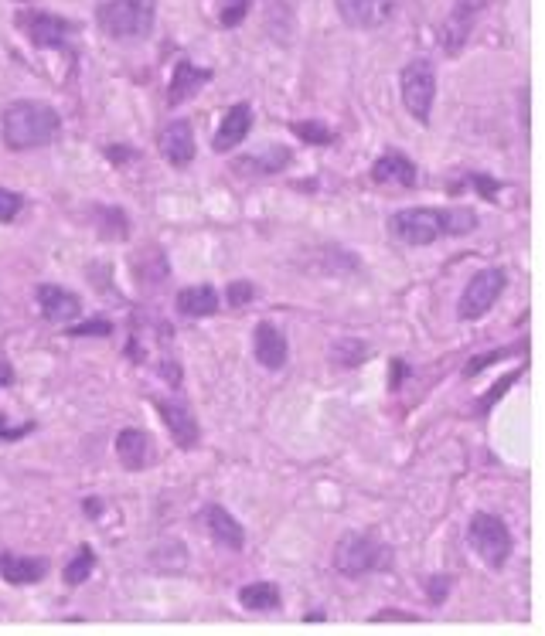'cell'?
<instances>
[{
	"label": "cell",
	"mask_w": 545,
	"mask_h": 636,
	"mask_svg": "<svg viewBox=\"0 0 545 636\" xmlns=\"http://www.w3.org/2000/svg\"><path fill=\"white\" fill-rule=\"evenodd\" d=\"M21 208H24V198L18 191L0 188V222H14V218L21 215Z\"/></svg>",
	"instance_id": "26"
},
{
	"label": "cell",
	"mask_w": 545,
	"mask_h": 636,
	"mask_svg": "<svg viewBox=\"0 0 545 636\" xmlns=\"http://www.w3.org/2000/svg\"><path fill=\"white\" fill-rule=\"evenodd\" d=\"M249 4H253V0H222L218 21H222L225 28H236V24H242V18L249 14Z\"/></svg>",
	"instance_id": "25"
},
{
	"label": "cell",
	"mask_w": 545,
	"mask_h": 636,
	"mask_svg": "<svg viewBox=\"0 0 545 636\" xmlns=\"http://www.w3.org/2000/svg\"><path fill=\"white\" fill-rule=\"evenodd\" d=\"M477 228V215L471 208H406L392 215V235L406 245H433L436 239L447 235H467Z\"/></svg>",
	"instance_id": "1"
},
{
	"label": "cell",
	"mask_w": 545,
	"mask_h": 636,
	"mask_svg": "<svg viewBox=\"0 0 545 636\" xmlns=\"http://www.w3.org/2000/svg\"><path fill=\"white\" fill-rule=\"evenodd\" d=\"M92 568H96V551L89 545H82L75 551V558L69 565H65V585H82L92 575Z\"/></svg>",
	"instance_id": "23"
},
{
	"label": "cell",
	"mask_w": 545,
	"mask_h": 636,
	"mask_svg": "<svg viewBox=\"0 0 545 636\" xmlns=\"http://www.w3.org/2000/svg\"><path fill=\"white\" fill-rule=\"evenodd\" d=\"M372 619H416V616H406V613H396V609H382V613H375Z\"/></svg>",
	"instance_id": "31"
},
{
	"label": "cell",
	"mask_w": 545,
	"mask_h": 636,
	"mask_svg": "<svg viewBox=\"0 0 545 636\" xmlns=\"http://www.w3.org/2000/svg\"><path fill=\"white\" fill-rule=\"evenodd\" d=\"M161 154L167 157L171 167H188L195 160V130H191L188 120H174L164 126L161 133Z\"/></svg>",
	"instance_id": "11"
},
{
	"label": "cell",
	"mask_w": 545,
	"mask_h": 636,
	"mask_svg": "<svg viewBox=\"0 0 545 636\" xmlns=\"http://www.w3.org/2000/svg\"><path fill=\"white\" fill-rule=\"evenodd\" d=\"M253 351H256V361L263 364V368L280 371L283 364H287V337L280 334V327L259 324L256 337H253Z\"/></svg>",
	"instance_id": "14"
},
{
	"label": "cell",
	"mask_w": 545,
	"mask_h": 636,
	"mask_svg": "<svg viewBox=\"0 0 545 636\" xmlns=\"http://www.w3.org/2000/svg\"><path fill=\"white\" fill-rule=\"evenodd\" d=\"M157 412H161L164 426L171 429L174 443L181 449H195L198 446V422L195 415L184 409L181 402H167V398H157Z\"/></svg>",
	"instance_id": "13"
},
{
	"label": "cell",
	"mask_w": 545,
	"mask_h": 636,
	"mask_svg": "<svg viewBox=\"0 0 545 636\" xmlns=\"http://www.w3.org/2000/svg\"><path fill=\"white\" fill-rule=\"evenodd\" d=\"M24 432H28V429H7V426H4V415H0V436H4V439L24 436Z\"/></svg>",
	"instance_id": "32"
},
{
	"label": "cell",
	"mask_w": 545,
	"mask_h": 636,
	"mask_svg": "<svg viewBox=\"0 0 545 636\" xmlns=\"http://www.w3.org/2000/svg\"><path fill=\"white\" fill-rule=\"evenodd\" d=\"M253 296H256L253 283H232V286H229V303H232L236 310H242L246 303H253Z\"/></svg>",
	"instance_id": "27"
},
{
	"label": "cell",
	"mask_w": 545,
	"mask_h": 636,
	"mask_svg": "<svg viewBox=\"0 0 545 636\" xmlns=\"http://www.w3.org/2000/svg\"><path fill=\"white\" fill-rule=\"evenodd\" d=\"M467 538H471L474 551L491 568H501V565L508 562V555H511V531H508V524L501 521L498 514H488V511L474 514L471 517V528H467Z\"/></svg>",
	"instance_id": "6"
},
{
	"label": "cell",
	"mask_w": 545,
	"mask_h": 636,
	"mask_svg": "<svg viewBox=\"0 0 545 636\" xmlns=\"http://www.w3.org/2000/svg\"><path fill=\"white\" fill-rule=\"evenodd\" d=\"M447 585H450V575L430 579V602H443V599H447Z\"/></svg>",
	"instance_id": "30"
},
{
	"label": "cell",
	"mask_w": 545,
	"mask_h": 636,
	"mask_svg": "<svg viewBox=\"0 0 545 636\" xmlns=\"http://www.w3.org/2000/svg\"><path fill=\"white\" fill-rule=\"evenodd\" d=\"M208 82H212V72L208 69L181 62L171 75V86H167V106H181L184 99H191L201 86H208Z\"/></svg>",
	"instance_id": "17"
},
{
	"label": "cell",
	"mask_w": 545,
	"mask_h": 636,
	"mask_svg": "<svg viewBox=\"0 0 545 636\" xmlns=\"http://www.w3.org/2000/svg\"><path fill=\"white\" fill-rule=\"evenodd\" d=\"M38 307L48 320L62 324V320H75L82 313V300L62 286H38Z\"/></svg>",
	"instance_id": "16"
},
{
	"label": "cell",
	"mask_w": 545,
	"mask_h": 636,
	"mask_svg": "<svg viewBox=\"0 0 545 636\" xmlns=\"http://www.w3.org/2000/svg\"><path fill=\"white\" fill-rule=\"evenodd\" d=\"M205 524H208V531H212V538L218 541V545H225L232 551H239L242 545H246V531H242V524L225 511V507H218V504L208 507Z\"/></svg>",
	"instance_id": "19"
},
{
	"label": "cell",
	"mask_w": 545,
	"mask_h": 636,
	"mask_svg": "<svg viewBox=\"0 0 545 636\" xmlns=\"http://www.w3.org/2000/svg\"><path fill=\"white\" fill-rule=\"evenodd\" d=\"M18 24L38 48H62L65 38L72 35V24L58 14H21Z\"/></svg>",
	"instance_id": "9"
},
{
	"label": "cell",
	"mask_w": 545,
	"mask_h": 636,
	"mask_svg": "<svg viewBox=\"0 0 545 636\" xmlns=\"http://www.w3.org/2000/svg\"><path fill=\"white\" fill-rule=\"evenodd\" d=\"M181 317H212L218 310V293L215 286H191V290H181L178 300H174Z\"/></svg>",
	"instance_id": "21"
},
{
	"label": "cell",
	"mask_w": 545,
	"mask_h": 636,
	"mask_svg": "<svg viewBox=\"0 0 545 636\" xmlns=\"http://www.w3.org/2000/svg\"><path fill=\"white\" fill-rule=\"evenodd\" d=\"M334 7H338L341 21H345L348 28H362V31L382 28V24L396 14V0H334Z\"/></svg>",
	"instance_id": "8"
},
{
	"label": "cell",
	"mask_w": 545,
	"mask_h": 636,
	"mask_svg": "<svg viewBox=\"0 0 545 636\" xmlns=\"http://www.w3.org/2000/svg\"><path fill=\"white\" fill-rule=\"evenodd\" d=\"M501 358H505V351H494V354H481V358H474L471 364H467V375H477V371H481V368H488V364H494V361H501Z\"/></svg>",
	"instance_id": "29"
},
{
	"label": "cell",
	"mask_w": 545,
	"mask_h": 636,
	"mask_svg": "<svg viewBox=\"0 0 545 636\" xmlns=\"http://www.w3.org/2000/svg\"><path fill=\"white\" fill-rule=\"evenodd\" d=\"M109 330H113L109 320H92V324H75L69 334L72 337H89V334H109Z\"/></svg>",
	"instance_id": "28"
},
{
	"label": "cell",
	"mask_w": 545,
	"mask_h": 636,
	"mask_svg": "<svg viewBox=\"0 0 545 636\" xmlns=\"http://www.w3.org/2000/svg\"><path fill=\"white\" fill-rule=\"evenodd\" d=\"M287 167H290V150L276 143V147H263V150H256V154L239 157L236 164H232V171L246 174V177H273V174L287 171Z\"/></svg>",
	"instance_id": "12"
},
{
	"label": "cell",
	"mask_w": 545,
	"mask_h": 636,
	"mask_svg": "<svg viewBox=\"0 0 545 636\" xmlns=\"http://www.w3.org/2000/svg\"><path fill=\"white\" fill-rule=\"evenodd\" d=\"M372 181L379 184H402V188H413L416 184V164L402 154H385L372 164Z\"/></svg>",
	"instance_id": "20"
},
{
	"label": "cell",
	"mask_w": 545,
	"mask_h": 636,
	"mask_svg": "<svg viewBox=\"0 0 545 636\" xmlns=\"http://www.w3.org/2000/svg\"><path fill=\"white\" fill-rule=\"evenodd\" d=\"M481 4H484V0H460V7H467V11H477Z\"/></svg>",
	"instance_id": "33"
},
{
	"label": "cell",
	"mask_w": 545,
	"mask_h": 636,
	"mask_svg": "<svg viewBox=\"0 0 545 636\" xmlns=\"http://www.w3.org/2000/svg\"><path fill=\"white\" fill-rule=\"evenodd\" d=\"M249 130H253V109H249L246 103H236L229 113L222 116V126H218L215 137H212L215 154H229V150H236L239 143L249 137Z\"/></svg>",
	"instance_id": "10"
},
{
	"label": "cell",
	"mask_w": 545,
	"mask_h": 636,
	"mask_svg": "<svg viewBox=\"0 0 545 636\" xmlns=\"http://www.w3.org/2000/svg\"><path fill=\"white\" fill-rule=\"evenodd\" d=\"M505 286H508V276H505V269H498V266L474 273L471 283H467L464 293H460V303H457L460 320H481L484 313L501 300Z\"/></svg>",
	"instance_id": "7"
},
{
	"label": "cell",
	"mask_w": 545,
	"mask_h": 636,
	"mask_svg": "<svg viewBox=\"0 0 545 636\" xmlns=\"http://www.w3.org/2000/svg\"><path fill=\"white\" fill-rule=\"evenodd\" d=\"M157 0H106L96 7V21L109 38H147L154 31Z\"/></svg>",
	"instance_id": "3"
},
{
	"label": "cell",
	"mask_w": 545,
	"mask_h": 636,
	"mask_svg": "<svg viewBox=\"0 0 545 636\" xmlns=\"http://www.w3.org/2000/svg\"><path fill=\"white\" fill-rule=\"evenodd\" d=\"M239 602L249 609V613H273V609H280L283 599L273 582H253L239 592Z\"/></svg>",
	"instance_id": "22"
},
{
	"label": "cell",
	"mask_w": 545,
	"mask_h": 636,
	"mask_svg": "<svg viewBox=\"0 0 545 636\" xmlns=\"http://www.w3.org/2000/svg\"><path fill=\"white\" fill-rule=\"evenodd\" d=\"M58 113L45 103H31V99H21V103H11L4 109V143L11 150H38L48 147L58 137Z\"/></svg>",
	"instance_id": "2"
},
{
	"label": "cell",
	"mask_w": 545,
	"mask_h": 636,
	"mask_svg": "<svg viewBox=\"0 0 545 636\" xmlns=\"http://www.w3.org/2000/svg\"><path fill=\"white\" fill-rule=\"evenodd\" d=\"M48 575V562L45 558H24V555H11L4 551L0 555V579L11 585H35Z\"/></svg>",
	"instance_id": "15"
},
{
	"label": "cell",
	"mask_w": 545,
	"mask_h": 636,
	"mask_svg": "<svg viewBox=\"0 0 545 636\" xmlns=\"http://www.w3.org/2000/svg\"><path fill=\"white\" fill-rule=\"evenodd\" d=\"M399 89H402V106H406L423 126H430V113H433V103H436L433 65L426 62V58H413V62L402 69Z\"/></svg>",
	"instance_id": "5"
},
{
	"label": "cell",
	"mask_w": 545,
	"mask_h": 636,
	"mask_svg": "<svg viewBox=\"0 0 545 636\" xmlns=\"http://www.w3.org/2000/svg\"><path fill=\"white\" fill-rule=\"evenodd\" d=\"M293 133H297L304 143H321V147H327V143H334V133L327 130L324 123H314V120H304V123H293Z\"/></svg>",
	"instance_id": "24"
},
{
	"label": "cell",
	"mask_w": 545,
	"mask_h": 636,
	"mask_svg": "<svg viewBox=\"0 0 545 636\" xmlns=\"http://www.w3.org/2000/svg\"><path fill=\"white\" fill-rule=\"evenodd\" d=\"M150 453H154V446H150L147 432L123 429L120 436H116V456H120V463L127 466V470H144L150 463Z\"/></svg>",
	"instance_id": "18"
},
{
	"label": "cell",
	"mask_w": 545,
	"mask_h": 636,
	"mask_svg": "<svg viewBox=\"0 0 545 636\" xmlns=\"http://www.w3.org/2000/svg\"><path fill=\"white\" fill-rule=\"evenodd\" d=\"M389 565V551H385L379 541H372L368 534H345L334 548V568H338L345 579H358V575H368L375 568Z\"/></svg>",
	"instance_id": "4"
}]
</instances>
